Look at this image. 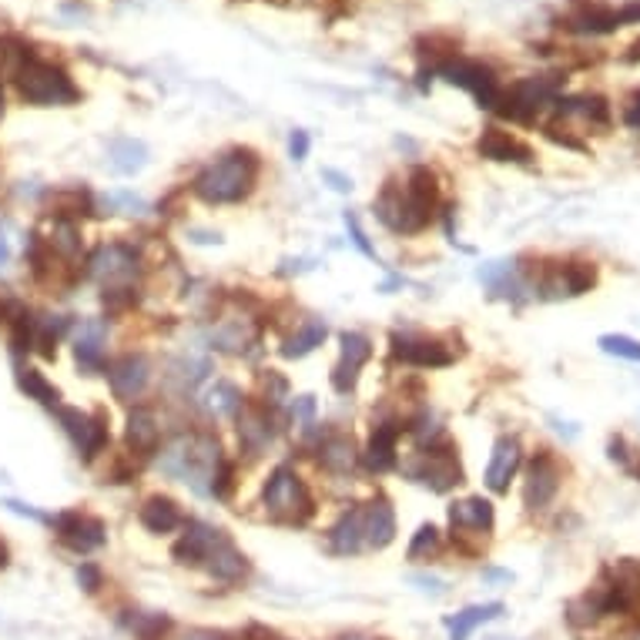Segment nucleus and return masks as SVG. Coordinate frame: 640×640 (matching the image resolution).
Wrapping results in <instances>:
<instances>
[{
	"label": "nucleus",
	"instance_id": "obj_1",
	"mask_svg": "<svg viewBox=\"0 0 640 640\" xmlns=\"http://www.w3.org/2000/svg\"><path fill=\"white\" fill-rule=\"evenodd\" d=\"M440 205V188H436V175L430 169H413L406 175V182H389L372 211L379 215V221L399 235H416L430 225L433 211Z\"/></svg>",
	"mask_w": 640,
	"mask_h": 640
},
{
	"label": "nucleus",
	"instance_id": "obj_2",
	"mask_svg": "<svg viewBox=\"0 0 640 640\" xmlns=\"http://www.w3.org/2000/svg\"><path fill=\"white\" fill-rule=\"evenodd\" d=\"M262 162L252 148H231L208 162L195 178V195L208 205H235L252 195Z\"/></svg>",
	"mask_w": 640,
	"mask_h": 640
},
{
	"label": "nucleus",
	"instance_id": "obj_3",
	"mask_svg": "<svg viewBox=\"0 0 640 640\" xmlns=\"http://www.w3.org/2000/svg\"><path fill=\"white\" fill-rule=\"evenodd\" d=\"M14 85H18V95L28 105H37V108H64V105L77 101V88L70 82V74L61 64L41 61L34 54L14 74Z\"/></svg>",
	"mask_w": 640,
	"mask_h": 640
},
{
	"label": "nucleus",
	"instance_id": "obj_4",
	"mask_svg": "<svg viewBox=\"0 0 640 640\" xmlns=\"http://www.w3.org/2000/svg\"><path fill=\"white\" fill-rule=\"evenodd\" d=\"M262 503H265V513L279 523H289V527H302L312 513H315V500L308 493V487L302 484V476L289 466H279L269 484L262 490Z\"/></svg>",
	"mask_w": 640,
	"mask_h": 640
},
{
	"label": "nucleus",
	"instance_id": "obj_5",
	"mask_svg": "<svg viewBox=\"0 0 640 640\" xmlns=\"http://www.w3.org/2000/svg\"><path fill=\"white\" fill-rule=\"evenodd\" d=\"M556 77H527V82H517L510 91H500L497 111L503 118L513 121H533L543 108L556 105Z\"/></svg>",
	"mask_w": 640,
	"mask_h": 640
},
{
	"label": "nucleus",
	"instance_id": "obj_6",
	"mask_svg": "<svg viewBox=\"0 0 640 640\" xmlns=\"http://www.w3.org/2000/svg\"><path fill=\"white\" fill-rule=\"evenodd\" d=\"M54 413H57V420H61L64 433L70 436V443H74L77 456H82L85 463H91L95 456H101V453H105V446H108V420H105L101 413H95V416H91V413L70 410V406H57Z\"/></svg>",
	"mask_w": 640,
	"mask_h": 640
},
{
	"label": "nucleus",
	"instance_id": "obj_7",
	"mask_svg": "<svg viewBox=\"0 0 640 640\" xmlns=\"http://www.w3.org/2000/svg\"><path fill=\"white\" fill-rule=\"evenodd\" d=\"M604 594L607 614H637L640 607V564L637 560H617L614 567L604 571V581L597 584Z\"/></svg>",
	"mask_w": 640,
	"mask_h": 640
},
{
	"label": "nucleus",
	"instance_id": "obj_8",
	"mask_svg": "<svg viewBox=\"0 0 640 640\" xmlns=\"http://www.w3.org/2000/svg\"><path fill=\"white\" fill-rule=\"evenodd\" d=\"M440 74L446 77L449 85L466 88L479 101V108H497V101H500V82H497V74L487 64L456 57V61L440 64Z\"/></svg>",
	"mask_w": 640,
	"mask_h": 640
},
{
	"label": "nucleus",
	"instance_id": "obj_9",
	"mask_svg": "<svg viewBox=\"0 0 640 640\" xmlns=\"http://www.w3.org/2000/svg\"><path fill=\"white\" fill-rule=\"evenodd\" d=\"M141 265L131 246H98L88 259V275L105 289H128L138 279Z\"/></svg>",
	"mask_w": 640,
	"mask_h": 640
},
{
	"label": "nucleus",
	"instance_id": "obj_10",
	"mask_svg": "<svg viewBox=\"0 0 640 640\" xmlns=\"http://www.w3.org/2000/svg\"><path fill=\"white\" fill-rule=\"evenodd\" d=\"M560 479H564V466L556 463L553 453L540 449L533 456V463L527 466V479H523V503L527 510L540 513L553 503L556 490H560Z\"/></svg>",
	"mask_w": 640,
	"mask_h": 640
},
{
	"label": "nucleus",
	"instance_id": "obj_11",
	"mask_svg": "<svg viewBox=\"0 0 640 640\" xmlns=\"http://www.w3.org/2000/svg\"><path fill=\"white\" fill-rule=\"evenodd\" d=\"M51 527H54L57 540L74 553H91V550L105 546V540H108L105 523L91 513H82V510H67V513L51 517Z\"/></svg>",
	"mask_w": 640,
	"mask_h": 640
},
{
	"label": "nucleus",
	"instance_id": "obj_12",
	"mask_svg": "<svg viewBox=\"0 0 640 640\" xmlns=\"http://www.w3.org/2000/svg\"><path fill=\"white\" fill-rule=\"evenodd\" d=\"M597 285V265L594 262H560L543 272L540 295L543 299H574Z\"/></svg>",
	"mask_w": 640,
	"mask_h": 640
},
{
	"label": "nucleus",
	"instance_id": "obj_13",
	"mask_svg": "<svg viewBox=\"0 0 640 640\" xmlns=\"http://www.w3.org/2000/svg\"><path fill=\"white\" fill-rule=\"evenodd\" d=\"M410 476L416 484L430 487L433 493H446L456 484H463V469L453 449H436L430 446V453H420V459L410 466Z\"/></svg>",
	"mask_w": 640,
	"mask_h": 640
},
{
	"label": "nucleus",
	"instance_id": "obj_14",
	"mask_svg": "<svg viewBox=\"0 0 640 640\" xmlns=\"http://www.w3.org/2000/svg\"><path fill=\"white\" fill-rule=\"evenodd\" d=\"M225 456H221V446L211 433H198L192 436V446H188V466H185V484H192L195 493H211V484L221 469Z\"/></svg>",
	"mask_w": 640,
	"mask_h": 640
},
{
	"label": "nucleus",
	"instance_id": "obj_15",
	"mask_svg": "<svg viewBox=\"0 0 640 640\" xmlns=\"http://www.w3.org/2000/svg\"><path fill=\"white\" fill-rule=\"evenodd\" d=\"M449 530H453V540H459L463 546L469 540H487L493 533V503L484 497H469L463 503H453Z\"/></svg>",
	"mask_w": 640,
	"mask_h": 640
},
{
	"label": "nucleus",
	"instance_id": "obj_16",
	"mask_svg": "<svg viewBox=\"0 0 640 640\" xmlns=\"http://www.w3.org/2000/svg\"><path fill=\"white\" fill-rule=\"evenodd\" d=\"M627 24H640V0L637 4H627V8H620V11H614V8H581L577 14H571L567 18V31H574V34H610V31H617V28H627Z\"/></svg>",
	"mask_w": 640,
	"mask_h": 640
},
{
	"label": "nucleus",
	"instance_id": "obj_17",
	"mask_svg": "<svg viewBox=\"0 0 640 640\" xmlns=\"http://www.w3.org/2000/svg\"><path fill=\"white\" fill-rule=\"evenodd\" d=\"M392 356L406 366H420V369H443L449 366L456 356L449 352V346H443L440 339H426V336H392Z\"/></svg>",
	"mask_w": 640,
	"mask_h": 640
},
{
	"label": "nucleus",
	"instance_id": "obj_18",
	"mask_svg": "<svg viewBox=\"0 0 640 640\" xmlns=\"http://www.w3.org/2000/svg\"><path fill=\"white\" fill-rule=\"evenodd\" d=\"M221 540H225V533H221V530H215V527H208V523L192 520V523H185L182 540L172 546V556L178 560L182 567H205V560L211 556V550H215Z\"/></svg>",
	"mask_w": 640,
	"mask_h": 640
},
{
	"label": "nucleus",
	"instance_id": "obj_19",
	"mask_svg": "<svg viewBox=\"0 0 640 640\" xmlns=\"http://www.w3.org/2000/svg\"><path fill=\"white\" fill-rule=\"evenodd\" d=\"M372 356V343L362 336V333H343V352H339V362L333 369V386L336 392H352L356 382H359V372L362 366L369 362Z\"/></svg>",
	"mask_w": 640,
	"mask_h": 640
},
{
	"label": "nucleus",
	"instance_id": "obj_20",
	"mask_svg": "<svg viewBox=\"0 0 640 640\" xmlns=\"http://www.w3.org/2000/svg\"><path fill=\"white\" fill-rule=\"evenodd\" d=\"M108 382L118 399H138L151 382V362L138 352H128L108 366Z\"/></svg>",
	"mask_w": 640,
	"mask_h": 640
},
{
	"label": "nucleus",
	"instance_id": "obj_21",
	"mask_svg": "<svg viewBox=\"0 0 640 640\" xmlns=\"http://www.w3.org/2000/svg\"><path fill=\"white\" fill-rule=\"evenodd\" d=\"M520 463H523L520 440L517 436H500L497 446H493V456L487 463V487L493 493H507L510 490V479L520 473Z\"/></svg>",
	"mask_w": 640,
	"mask_h": 640
},
{
	"label": "nucleus",
	"instance_id": "obj_22",
	"mask_svg": "<svg viewBox=\"0 0 640 640\" xmlns=\"http://www.w3.org/2000/svg\"><path fill=\"white\" fill-rule=\"evenodd\" d=\"M272 440H275V426L269 413L259 406L242 410V416H238V443H242V449L249 456H262L272 446Z\"/></svg>",
	"mask_w": 640,
	"mask_h": 640
},
{
	"label": "nucleus",
	"instance_id": "obj_23",
	"mask_svg": "<svg viewBox=\"0 0 640 640\" xmlns=\"http://www.w3.org/2000/svg\"><path fill=\"white\" fill-rule=\"evenodd\" d=\"M138 520L148 533H158V536L175 533L178 527H185V513L172 497H148L138 510Z\"/></svg>",
	"mask_w": 640,
	"mask_h": 640
},
{
	"label": "nucleus",
	"instance_id": "obj_24",
	"mask_svg": "<svg viewBox=\"0 0 640 640\" xmlns=\"http://www.w3.org/2000/svg\"><path fill=\"white\" fill-rule=\"evenodd\" d=\"M362 536L369 550H386L395 540V513L386 500H372L362 507Z\"/></svg>",
	"mask_w": 640,
	"mask_h": 640
},
{
	"label": "nucleus",
	"instance_id": "obj_25",
	"mask_svg": "<svg viewBox=\"0 0 640 640\" xmlns=\"http://www.w3.org/2000/svg\"><path fill=\"white\" fill-rule=\"evenodd\" d=\"M476 151L484 158H490V162H520V165H527L533 158V151L520 138H513L500 128H487L484 138L476 141Z\"/></svg>",
	"mask_w": 640,
	"mask_h": 640
},
{
	"label": "nucleus",
	"instance_id": "obj_26",
	"mask_svg": "<svg viewBox=\"0 0 640 640\" xmlns=\"http://www.w3.org/2000/svg\"><path fill=\"white\" fill-rule=\"evenodd\" d=\"M205 571L215 577V581H221V584H238L246 574H249V560H246V553L242 550H235V543L225 536L215 550H211V556L205 560Z\"/></svg>",
	"mask_w": 640,
	"mask_h": 640
},
{
	"label": "nucleus",
	"instance_id": "obj_27",
	"mask_svg": "<svg viewBox=\"0 0 640 640\" xmlns=\"http://www.w3.org/2000/svg\"><path fill=\"white\" fill-rule=\"evenodd\" d=\"M105 323L98 318H85L82 326H77V343H74V352H77V362L85 369H101L105 362Z\"/></svg>",
	"mask_w": 640,
	"mask_h": 640
},
{
	"label": "nucleus",
	"instance_id": "obj_28",
	"mask_svg": "<svg viewBox=\"0 0 640 640\" xmlns=\"http://www.w3.org/2000/svg\"><path fill=\"white\" fill-rule=\"evenodd\" d=\"M329 546H333V553H343V556H352V553L366 550V536H362V507L339 517V523H336L333 533H329Z\"/></svg>",
	"mask_w": 640,
	"mask_h": 640
},
{
	"label": "nucleus",
	"instance_id": "obj_29",
	"mask_svg": "<svg viewBox=\"0 0 640 640\" xmlns=\"http://www.w3.org/2000/svg\"><path fill=\"white\" fill-rule=\"evenodd\" d=\"M128 446L138 456H151L158 449V440H162V430H158V420L148 410H134L128 416V433H124Z\"/></svg>",
	"mask_w": 640,
	"mask_h": 640
},
{
	"label": "nucleus",
	"instance_id": "obj_30",
	"mask_svg": "<svg viewBox=\"0 0 640 640\" xmlns=\"http://www.w3.org/2000/svg\"><path fill=\"white\" fill-rule=\"evenodd\" d=\"M395 440H399V426L395 423H382L376 426L369 449H366V466L372 473H386L389 466H395Z\"/></svg>",
	"mask_w": 640,
	"mask_h": 640
},
{
	"label": "nucleus",
	"instance_id": "obj_31",
	"mask_svg": "<svg viewBox=\"0 0 640 640\" xmlns=\"http://www.w3.org/2000/svg\"><path fill=\"white\" fill-rule=\"evenodd\" d=\"M497 617H503V604H476V607H466V610H459L456 617L446 620L449 640H466L476 627H484V623H490Z\"/></svg>",
	"mask_w": 640,
	"mask_h": 640
},
{
	"label": "nucleus",
	"instance_id": "obj_32",
	"mask_svg": "<svg viewBox=\"0 0 640 640\" xmlns=\"http://www.w3.org/2000/svg\"><path fill=\"white\" fill-rule=\"evenodd\" d=\"M18 386H21V392H24L28 399H37V403L47 406V410H57V406H61V392H57L37 369H31V366H21V369H18Z\"/></svg>",
	"mask_w": 640,
	"mask_h": 640
},
{
	"label": "nucleus",
	"instance_id": "obj_33",
	"mask_svg": "<svg viewBox=\"0 0 640 640\" xmlns=\"http://www.w3.org/2000/svg\"><path fill=\"white\" fill-rule=\"evenodd\" d=\"M205 410L211 416H238V410H242V392H238L235 382H215L208 392H205Z\"/></svg>",
	"mask_w": 640,
	"mask_h": 640
},
{
	"label": "nucleus",
	"instance_id": "obj_34",
	"mask_svg": "<svg viewBox=\"0 0 640 640\" xmlns=\"http://www.w3.org/2000/svg\"><path fill=\"white\" fill-rule=\"evenodd\" d=\"M64 333H67V318H61V315H37L34 318V349L51 359L57 343L64 339Z\"/></svg>",
	"mask_w": 640,
	"mask_h": 640
},
{
	"label": "nucleus",
	"instance_id": "obj_35",
	"mask_svg": "<svg viewBox=\"0 0 640 640\" xmlns=\"http://www.w3.org/2000/svg\"><path fill=\"white\" fill-rule=\"evenodd\" d=\"M326 336H329L326 323H305V326L282 346V356H285V359H302V356H308L312 349L323 346Z\"/></svg>",
	"mask_w": 640,
	"mask_h": 640
},
{
	"label": "nucleus",
	"instance_id": "obj_36",
	"mask_svg": "<svg viewBox=\"0 0 640 640\" xmlns=\"http://www.w3.org/2000/svg\"><path fill=\"white\" fill-rule=\"evenodd\" d=\"M318 453H323V466L333 473H349L356 466V443L349 436H329Z\"/></svg>",
	"mask_w": 640,
	"mask_h": 640
},
{
	"label": "nucleus",
	"instance_id": "obj_37",
	"mask_svg": "<svg viewBox=\"0 0 640 640\" xmlns=\"http://www.w3.org/2000/svg\"><path fill=\"white\" fill-rule=\"evenodd\" d=\"M148 162V148L134 138H121L111 144V165L121 172V175H134L138 169H144Z\"/></svg>",
	"mask_w": 640,
	"mask_h": 640
},
{
	"label": "nucleus",
	"instance_id": "obj_38",
	"mask_svg": "<svg viewBox=\"0 0 640 640\" xmlns=\"http://www.w3.org/2000/svg\"><path fill=\"white\" fill-rule=\"evenodd\" d=\"M128 627L138 640H165L172 630V620L165 614H148V610H134V617H128Z\"/></svg>",
	"mask_w": 640,
	"mask_h": 640
},
{
	"label": "nucleus",
	"instance_id": "obj_39",
	"mask_svg": "<svg viewBox=\"0 0 640 640\" xmlns=\"http://www.w3.org/2000/svg\"><path fill=\"white\" fill-rule=\"evenodd\" d=\"M436 553H440V530L433 523H423L416 530L413 543H410V560H413V564H423V560H430Z\"/></svg>",
	"mask_w": 640,
	"mask_h": 640
},
{
	"label": "nucleus",
	"instance_id": "obj_40",
	"mask_svg": "<svg viewBox=\"0 0 640 640\" xmlns=\"http://www.w3.org/2000/svg\"><path fill=\"white\" fill-rule=\"evenodd\" d=\"M28 57H31V51L21 41H11V37L0 41V74H4V77H14L24 67Z\"/></svg>",
	"mask_w": 640,
	"mask_h": 640
},
{
	"label": "nucleus",
	"instance_id": "obj_41",
	"mask_svg": "<svg viewBox=\"0 0 640 640\" xmlns=\"http://www.w3.org/2000/svg\"><path fill=\"white\" fill-rule=\"evenodd\" d=\"M597 346H600L607 356H617V359H627V362H640V343H637V339H630V336H617V333H610V336H600V339H597Z\"/></svg>",
	"mask_w": 640,
	"mask_h": 640
},
{
	"label": "nucleus",
	"instance_id": "obj_42",
	"mask_svg": "<svg viewBox=\"0 0 640 640\" xmlns=\"http://www.w3.org/2000/svg\"><path fill=\"white\" fill-rule=\"evenodd\" d=\"M607 449H610V459H614V463H620L627 473L640 476V453H637V449H630L623 436H614Z\"/></svg>",
	"mask_w": 640,
	"mask_h": 640
},
{
	"label": "nucleus",
	"instance_id": "obj_43",
	"mask_svg": "<svg viewBox=\"0 0 640 640\" xmlns=\"http://www.w3.org/2000/svg\"><path fill=\"white\" fill-rule=\"evenodd\" d=\"M77 584H82L88 594H98V590H101V584H105L101 567H98V564H82V567H77Z\"/></svg>",
	"mask_w": 640,
	"mask_h": 640
},
{
	"label": "nucleus",
	"instance_id": "obj_44",
	"mask_svg": "<svg viewBox=\"0 0 640 640\" xmlns=\"http://www.w3.org/2000/svg\"><path fill=\"white\" fill-rule=\"evenodd\" d=\"M346 228H349V235H352L356 249H359L362 256L376 259V249L369 246V238H366V231H362V225H359V218H356V215H346Z\"/></svg>",
	"mask_w": 640,
	"mask_h": 640
},
{
	"label": "nucleus",
	"instance_id": "obj_45",
	"mask_svg": "<svg viewBox=\"0 0 640 640\" xmlns=\"http://www.w3.org/2000/svg\"><path fill=\"white\" fill-rule=\"evenodd\" d=\"M315 416V399L312 395H299L295 403H292V420L295 423H312Z\"/></svg>",
	"mask_w": 640,
	"mask_h": 640
},
{
	"label": "nucleus",
	"instance_id": "obj_46",
	"mask_svg": "<svg viewBox=\"0 0 640 640\" xmlns=\"http://www.w3.org/2000/svg\"><path fill=\"white\" fill-rule=\"evenodd\" d=\"M289 151H292L295 162H305V154H308V134H305V131H292V138H289Z\"/></svg>",
	"mask_w": 640,
	"mask_h": 640
},
{
	"label": "nucleus",
	"instance_id": "obj_47",
	"mask_svg": "<svg viewBox=\"0 0 640 640\" xmlns=\"http://www.w3.org/2000/svg\"><path fill=\"white\" fill-rule=\"evenodd\" d=\"M623 124L640 131V91L630 95V101H627V108H623Z\"/></svg>",
	"mask_w": 640,
	"mask_h": 640
},
{
	"label": "nucleus",
	"instance_id": "obj_48",
	"mask_svg": "<svg viewBox=\"0 0 640 640\" xmlns=\"http://www.w3.org/2000/svg\"><path fill=\"white\" fill-rule=\"evenodd\" d=\"M175 640H225V633H218V630H205V627H188V630H182Z\"/></svg>",
	"mask_w": 640,
	"mask_h": 640
},
{
	"label": "nucleus",
	"instance_id": "obj_49",
	"mask_svg": "<svg viewBox=\"0 0 640 640\" xmlns=\"http://www.w3.org/2000/svg\"><path fill=\"white\" fill-rule=\"evenodd\" d=\"M323 175L333 182V188H336V192H349V188H352V182H349L346 175H339V172H323Z\"/></svg>",
	"mask_w": 640,
	"mask_h": 640
},
{
	"label": "nucleus",
	"instance_id": "obj_50",
	"mask_svg": "<svg viewBox=\"0 0 640 640\" xmlns=\"http://www.w3.org/2000/svg\"><path fill=\"white\" fill-rule=\"evenodd\" d=\"M11 564V546H8V540L0 536V571H4Z\"/></svg>",
	"mask_w": 640,
	"mask_h": 640
},
{
	"label": "nucleus",
	"instance_id": "obj_51",
	"mask_svg": "<svg viewBox=\"0 0 640 640\" xmlns=\"http://www.w3.org/2000/svg\"><path fill=\"white\" fill-rule=\"evenodd\" d=\"M623 61H630V64H640V37L627 47V54H623Z\"/></svg>",
	"mask_w": 640,
	"mask_h": 640
},
{
	"label": "nucleus",
	"instance_id": "obj_52",
	"mask_svg": "<svg viewBox=\"0 0 640 640\" xmlns=\"http://www.w3.org/2000/svg\"><path fill=\"white\" fill-rule=\"evenodd\" d=\"M0 323H8V305H4V299H0Z\"/></svg>",
	"mask_w": 640,
	"mask_h": 640
},
{
	"label": "nucleus",
	"instance_id": "obj_53",
	"mask_svg": "<svg viewBox=\"0 0 640 640\" xmlns=\"http://www.w3.org/2000/svg\"><path fill=\"white\" fill-rule=\"evenodd\" d=\"M0 118H4V91H0Z\"/></svg>",
	"mask_w": 640,
	"mask_h": 640
},
{
	"label": "nucleus",
	"instance_id": "obj_54",
	"mask_svg": "<svg viewBox=\"0 0 640 640\" xmlns=\"http://www.w3.org/2000/svg\"><path fill=\"white\" fill-rule=\"evenodd\" d=\"M339 640H369V637H339Z\"/></svg>",
	"mask_w": 640,
	"mask_h": 640
},
{
	"label": "nucleus",
	"instance_id": "obj_55",
	"mask_svg": "<svg viewBox=\"0 0 640 640\" xmlns=\"http://www.w3.org/2000/svg\"><path fill=\"white\" fill-rule=\"evenodd\" d=\"M493 640H507V637H493Z\"/></svg>",
	"mask_w": 640,
	"mask_h": 640
}]
</instances>
